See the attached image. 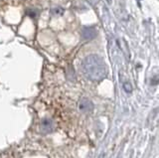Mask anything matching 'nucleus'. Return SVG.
<instances>
[{
    "label": "nucleus",
    "instance_id": "nucleus-1",
    "mask_svg": "<svg viewBox=\"0 0 159 158\" xmlns=\"http://www.w3.org/2000/svg\"><path fill=\"white\" fill-rule=\"evenodd\" d=\"M83 71L89 80L98 82L107 75V68L103 60L97 55H89L83 61Z\"/></svg>",
    "mask_w": 159,
    "mask_h": 158
},
{
    "label": "nucleus",
    "instance_id": "nucleus-2",
    "mask_svg": "<svg viewBox=\"0 0 159 158\" xmlns=\"http://www.w3.org/2000/svg\"><path fill=\"white\" fill-rule=\"evenodd\" d=\"M79 110L83 112H91L93 110V103L91 100L84 97L79 102Z\"/></svg>",
    "mask_w": 159,
    "mask_h": 158
},
{
    "label": "nucleus",
    "instance_id": "nucleus-3",
    "mask_svg": "<svg viewBox=\"0 0 159 158\" xmlns=\"http://www.w3.org/2000/svg\"><path fill=\"white\" fill-rule=\"evenodd\" d=\"M97 34L98 32L96 30V28L93 27H86L82 31V36L86 40H93V39L97 37Z\"/></svg>",
    "mask_w": 159,
    "mask_h": 158
},
{
    "label": "nucleus",
    "instance_id": "nucleus-4",
    "mask_svg": "<svg viewBox=\"0 0 159 158\" xmlns=\"http://www.w3.org/2000/svg\"><path fill=\"white\" fill-rule=\"evenodd\" d=\"M40 127H41V131L44 133H48L51 132L54 129V123L49 118H45L41 121V124H40Z\"/></svg>",
    "mask_w": 159,
    "mask_h": 158
},
{
    "label": "nucleus",
    "instance_id": "nucleus-5",
    "mask_svg": "<svg viewBox=\"0 0 159 158\" xmlns=\"http://www.w3.org/2000/svg\"><path fill=\"white\" fill-rule=\"evenodd\" d=\"M123 88H124V91H125L126 93H131L132 92V88H131V85L128 83H125L123 85Z\"/></svg>",
    "mask_w": 159,
    "mask_h": 158
},
{
    "label": "nucleus",
    "instance_id": "nucleus-6",
    "mask_svg": "<svg viewBox=\"0 0 159 158\" xmlns=\"http://www.w3.org/2000/svg\"><path fill=\"white\" fill-rule=\"evenodd\" d=\"M103 156H104V154H103V153H102V155H101V156H99V158H102V157H103Z\"/></svg>",
    "mask_w": 159,
    "mask_h": 158
}]
</instances>
